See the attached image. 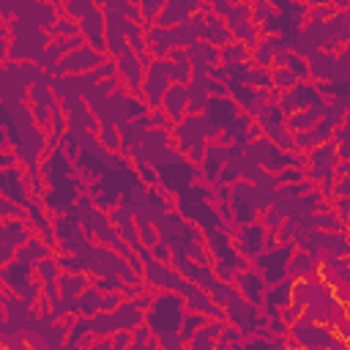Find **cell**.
<instances>
[{"mask_svg": "<svg viewBox=\"0 0 350 350\" xmlns=\"http://www.w3.org/2000/svg\"><path fill=\"white\" fill-rule=\"evenodd\" d=\"M189 14H191V11H189L186 0H167L164 8H161V14H159V19H156V25H161V27H175V25L186 22Z\"/></svg>", "mask_w": 350, "mask_h": 350, "instance_id": "10", "label": "cell"}, {"mask_svg": "<svg viewBox=\"0 0 350 350\" xmlns=\"http://www.w3.org/2000/svg\"><path fill=\"white\" fill-rule=\"evenodd\" d=\"M79 22H74L71 16H60L57 25L52 27V36H79Z\"/></svg>", "mask_w": 350, "mask_h": 350, "instance_id": "23", "label": "cell"}, {"mask_svg": "<svg viewBox=\"0 0 350 350\" xmlns=\"http://www.w3.org/2000/svg\"><path fill=\"white\" fill-rule=\"evenodd\" d=\"M112 317H115L118 331H120V328L134 331L137 325H142V320H145V309H139L134 301H120V306L112 312Z\"/></svg>", "mask_w": 350, "mask_h": 350, "instance_id": "8", "label": "cell"}, {"mask_svg": "<svg viewBox=\"0 0 350 350\" xmlns=\"http://www.w3.org/2000/svg\"><path fill=\"white\" fill-rule=\"evenodd\" d=\"M268 131V137L282 148V150H287V153H293V150H298L295 148V134L287 129V126H282V123H273V126H268L265 129Z\"/></svg>", "mask_w": 350, "mask_h": 350, "instance_id": "16", "label": "cell"}, {"mask_svg": "<svg viewBox=\"0 0 350 350\" xmlns=\"http://www.w3.org/2000/svg\"><path fill=\"white\" fill-rule=\"evenodd\" d=\"M96 3H98V5H107V3H112V0H96Z\"/></svg>", "mask_w": 350, "mask_h": 350, "instance_id": "37", "label": "cell"}, {"mask_svg": "<svg viewBox=\"0 0 350 350\" xmlns=\"http://www.w3.org/2000/svg\"><path fill=\"white\" fill-rule=\"evenodd\" d=\"M36 271H38V276H41L44 282H57V279H60V262H55V260H49V257L38 260V262H36Z\"/></svg>", "mask_w": 350, "mask_h": 350, "instance_id": "22", "label": "cell"}, {"mask_svg": "<svg viewBox=\"0 0 350 350\" xmlns=\"http://www.w3.org/2000/svg\"><path fill=\"white\" fill-rule=\"evenodd\" d=\"M320 8H314L309 16H312V22H325V19H331L334 16V5L331 3H317Z\"/></svg>", "mask_w": 350, "mask_h": 350, "instance_id": "29", "label": "cell"}, {"mask_svg": "<svg viewBox=\"0 0 350 350\" xmlns=\"http://www.w3.org/2000/svg\"><path fill=\"white\" fill-rule=\"evenodd\" d=\"M202 38L211 41L213 46H224V44L235 41L230 25H227L221 16H216V14H208V19H205V36H202Z\"/></svg>", "mask_w": 350, "mask_h": 350, "instance_id": "9", "label": "cell"}, {"mask_svg": "<svg viewBox=\"0 0 350 350\" xmlns=\"http://www.w3.org/2000/svg\"><path fill=\"white\" fill-rule=\"evenodd\" d=\"M57 284H60V295H63V298H79V295L85 293V287L90 284V279H88L82 271H77V273L66 271V273H60Z\"/></svg>", "mask_w": 350, "mask_h": 350, "instance_id": "12", "label": "cell"}, {"mask_svg": "<svg viewBox=\"0 0 350 350\" xmlns=\"http://www.w3.org/2000/svg\"><path fill=\"white\" fill-rule=\"evenodd\" d=\"M172 85V77H170V60H153L145 71V79H142V96H145V104L148 107H161V98L167 93V88Z\"/></svg>", "mask_w": 350, "mask_h": 350, "instance_id": "2", "label": "cell"}, {"mask_svg": "<svg viewBox=\"0 0 350 350\" xmlns=\"http://www.w3.org/2000/svg\"><path fill=\"white\" fill-rule=\"evenodd\" d=\"M161 109L170 115L172 123H180L189 115V88L180 82H172L161 98Z\"/></svg>", "mask_w": 350, "mask_h": 350, "instance_id": "4", "label": "cell"}, {"mask_svg": "<svg viewBox=\"0 0 350 350\" xmlns=\"http://www.w3.org/2000/svg\"><path fill=\"white\" fill-rule=\"evenodd\" d=\"M164 3H167V0H139V3H137V5H139V11H142V25H145V30H148V25H150V22H156V19H159V14H161Z\"/></svg>", "mask_w": 350, "mask_h": 350, "instance_id": "20", "label": "cell"}, {"mask_svg": "<svg viewBox=\"0 0 350 350\" xmlns=\"http://www.w3.org/2000/svg\"><path fill=\"white\" fill-rule=\"evenodd\" d=\"M16 200H11V197H3L0 200V208H3V219H11V216H19V219H25V205L19 202V205H14Z\"/></svg>", "mask_w": 350, "mask_h": 350, "instance_id": "25", "label": "cell"}, {"mask_svg": "<svg viewBox=\"0 0 350 350\" xmlns=\"http://www.w3.org/2000/svg\"><path fill=\"white\" fill-rule=\"evenodd\" d=\"M148 123H150V126H156V129H164V126H167V123H172V120H170V115H167L161 107H153V112L148 115Z\"/></svg>", "mask_w": 350, "mask_h": 350, "instance_id": "28", "label": "cell"}, {"mask_svg": "<svg viewBox=\"0 0 350 350\" xmlns=\"http://www.w3.org/2000/svg\"><path fill=\"white\" fill-rule=\"evenodd\" d=\"M208 8H211V14L227 19V14L232 11V0H208Z\"/></svg>", "mask_w": 350, "mask_h": 350, "instance_id": "27", "label": "cell"}, {"mask_svg": "<svg viewBox=\"0 0 350 350\" xmlns=\"http://www.w3.org/2000/svg\"><path fill=\"white\" fill-rule=\"evenodd\" d=\"M306 63H309V77H312V79H320V82L334 79L336 55H331L328 49H317V52H312V55L306 57Z\"/></svg>", "mask_w": 350, "mask_h": 350, "instance_id": "6", "label": "cell"}, {"mask_svg": "<svg viewBox=\"0 0 350 350\" xmlns=\"http://www.w3.org/2000/svg\"><path fill=\"white\" fill-rule=\"evenodd\" d=\"M107 57H109V55H104V52L93 49L90 44H85V46H79V49L63 55L60 63H57L49 74H52V77H60V74H88V71H93L96 66H101Z\"/></svg>", "mask_w": 350, "mask_h": 350, "instance_id": "1", "label": "cell"}, {"mask_svg": "<svg viewBox=\"0 0 350 350\" xmlns=\"http://www.w3.org/2000/svg\"><path fill=\"white\" fill-rule=\"evenodd\" d=\"M306 172H301V170H290V167H284V170H279V180H301Z\"/></svg>", "mask_w": 350, "mask_h": 350, "instance_id": "30", "label": "cell"}, {"mask_svg": "<svg viewBox=\"0 0 350 350\" xmlns=\"http://www.w3.org/2000/svg\"><path fill=\"white\" fill-rule=\"evenodd\" d=\"M336 150H339V159H350V139L347 142H339Z\"/></svg>", "mask_w": 350, "mask_h": 350, "instance_id": "35", "label": "cell"}, {"mask_svg": "<svg viewBox=\"0 0 350 350\" xmlns=\"http://www.w3.org/2000/svg\"><path fill=\"white\" fill-rule=\"evenodd\" d=\"M320 268V260L314 252H306V249H298L290 260V273L298 276V279H306L309 273H314Z\"/></svg>", "mask_w": 350, "mask_h": 350, "instance_id": "11", "label": "cell"}, {"mask_svg": "<svg viewBox=\"0 0 350 350\" xmlns=\"http://www.w3.org/2000/svg\"><path fill=\"white\" fill-rule=\"evenodd\" d=\"M334 194H336V197H350V175H342V180L336 183Z\"/></svg>", "mask_w": 350, "mask_h": 350, "instance_id": "31", "label": "cell"}, {"mask_svg": "<svg viewBox=\"0 0 350 350\" xmlns=\"http://www.w3.org/2000/svg\"><path fill=\"white\" fill-rule=\"evenodd\" d=\"M101 304H104V295H101V287H96V284H88L85 287V293L79 295V314H96V312H101Z\"/></svg>", "mask_w": 350, "mask_h": 350, "instance_id": "15", "label": "cell"}, {"mask_svg": "<svg viewBox=\"0 0 350 350\" xmlns=\"http://www.w3.org/2000/svg\"><path fill=\"white\" fill-rule=\"evenodd\" d=\"M331 5H336L342 11V8H350V0H331Z\"/></svg>", "mask_w": 350, "mask_h": 350, "instance_id": "36", "label": "cell"}, {"mask_svg": "<svg viewBox=\"0 0 350 350\" xmlns=\"http://www.w3.org/2000/svg\"><path fill=\"white\" fill-rule=\"evenodd\" d=\"M150 331H153V328H148V325H137V328H134V345L139 347V345L150 336Z\"/></svg>", "mask_w": 350, "mask_h": 350, "instance_id": "32", "label": "cell"}, {"mask_svg": "<svg viewBox=\"0 0 350 350\" xmlns=\"http://www.w3.org/2000/svg\"><path fill=\"white\" fill-rule=\"evenodd\" d=\"M96 5H98L96 0H66V3H63V16H71V19L79 22V19L88 16Z\"/></svg>", "mask_w": 350, "mask_h": 350, "instance_id": "19", "label": "cell"}, {"mask_svg": "<svg viewBox=\"0 0 350 350\" xmlns=\"http://www.w3.org/2000/svg\"><path fill=\"white\" fill-rule=\"evenodd\" d=\"M246 57H249V46H246V44L230 41V44L219 46V60H221V63H224L227 68H232V66H241V63H246Z\"/></svg>", "mask_w": 350, "mask_h": 350, "instance_id": "14", "label": "cell"}, {"mask_svg": "<svg viewBox=\"0 0 350 350\" xmlns=\"http://www.w3.org/2000/svg\"><path fill=\"white\" fill-rule=\"evenodd\" d=\"M323 109H325L323 104H312V107L295 109V112L287 118V123H284V126H287L290 131H295V134H298V131H309L314 123H320V120H323Z\"/></svg>", "mask_w": 350, "mask_h": 350, "instance_id": "7", "label": "cell"}, {"mask_svg": "<svg viewBox=\"0 0 350 350\" xmlns=\"http://www.w3.org/2000/svg\"><path fill=\"white\" fill-rule=\"evenodd\" d=\"M246 82H249L252 88H262V85H273V82H271V68H265V66H254V68L249 71V77H246Z\"/></svg>", "mask_w": 350, "mask_h": 350, "instance_id": "24", "label": "cell"}, {"mask_svg": "<svg viewBox=\"0 0 350 350\" xmlns=\"http://www.w3.org/2000/svg\"><path fill=\"white\" fill-rule=\"evenodd\" d=\"M90 334L93 336H109V334H115L118 331V325H115V317H112V312H107V309H101V312H96L93 317H90Z\"/></svg>", "mask_w": 350, "mask_h": 350, "instance_id": "17", "label": "cell"}, {"mask_svg": "<svg viewBox=\"0 0 350 350\" xmlns=\"http://www.w3.org/2000/svg\"><path fill=\"white\" fill-rule=\"evenodd\" d=\"M336 82H350V46H342L336 55V68H334Z\"/></svg>", "mask_w": 350, "mask_h": 350, "instance_id": "21", "label": "cell"}, {"mask_svg": "<svg viewBox=\"0 0 350 350\" xmlns=\"http://www.w3.org/2000/svg\"><path fill=\"white\" fill-rule=\"evenodd\" d=\"M118 60V74H120V79L126 82V85H131V90L134 93H139L142 90V79H145V66L139 63V55L134 52V49H126L120 57H115Z\"/></svg>", "mask_w": 350, "mask_h": 350, "instance_id": "5", "label": "cell"}, {"mask_svg": "<svg viewBox=\"0 0 350 350\" xmlns=\"http://www.w3.org/2000/svg\"><path fill=\"white\" fill-rule=\"evenodd\" d=\"M79 30L88 38V44L98 52H107V14L101 5H96L88 16L79 19Z\"/></svg>", "mask_w": 350, "mask_h": 350, "instance_id": "3", "label": "cell"}, {"mask_svg": "<svg viewBox=\"0 0 350 350\" xmlns=\"http://www.w3.org/2000/svg\"><path fill=\"white\" fill-rule=\"evenodd\" d=\"M339 219L350 221V197H339Z\"/></svg>", "mask_w": 350, "mask_h": 350, "instance_id": "33", "label": "cell"}, {"mask_svg": "<svg viewBox=\"0 0 350 350\" xmlns=\"http://www.w3.org/2000/svg\"><path fill=\"white\" fill-rule=\"evenodd\" d=\"M312 219H314L312 224L320 227V230H342V221H336V219H339L336 213H328V216L320 213V216H312Z\"/></svg>", "mask_w": 350, "mask_h": 350, "instance_id": "26", "label": "cell"}, {"mask_svg": "<svg viewBox=\"0 0 350 350\" xmlns=\"http://www.w3.org/2000/svg\"><path fill=\"white\" fill-rule=\"evenodd\" d=\"M271 88H279V90H290V88H295L301 79L295 77V71L293 68H287V66H276L273 71H271Z\"/></svg>", "mask_w": 350, "mask_h": 350, "instance_id": "18", "label": "cell"}, {"mask_svg": "<svg viewBox=\"0 0 350 350\" xmlns=\"http://www.w3.org/2000/svg\"><path fill=\"white\" fill-rule=\"evenodd\" d=\"M235 282H238V290H241L252 304H260V301L265 298V290H262V287H257V284H260V273H257V271L243 268V273H238V276H235Z\"/></svg>", "mask_w": 350, "mask_h": 350, "instance_id": "13", "label": "cell"}, {"mask_svg": "<svg viewBox=\"0 0 350 350\" xmlns=\"http://www.w3.org/2000/svg\"><path fill=\"white\" fill-rule=\"evenodd\" d=\"M150 252H153V257H156V260H164V262H167V243H164V241H159Z\"/></svg>", "mask_w": 350, "mask_h": 350, "instance_id": "34", "label": "cell"}]
</instances>
